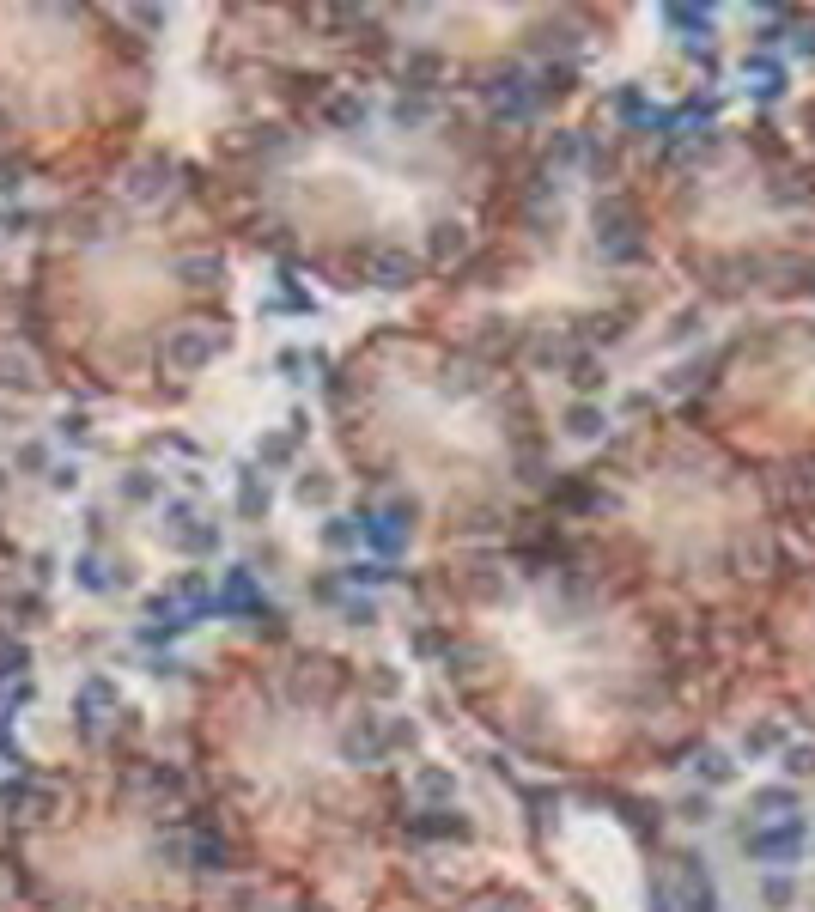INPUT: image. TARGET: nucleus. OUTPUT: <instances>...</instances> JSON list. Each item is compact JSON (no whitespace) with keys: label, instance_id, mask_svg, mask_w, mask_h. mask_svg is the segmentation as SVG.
<instances>
[{"label":"nucleus","instance_id":"ddd939ff","mask_svg":"<svg viewBox=\"0 0 815 912\" xmlns=\"http://www.w3.org/2000/svg\"><path fill=\"white\" fill-rule=\"evenodd\" d=\"M292 499H299L305 511H311V505H317V511L335 505V475H329V469H305L299 481H292Z\"/></svg>","mask_w":815,"mask_h":912},{"label":"nucleus","instance_id":"dca6fc26","mask_svg":"<svg viewBox=\"0 0 815 912\" xmlns=\"http://www.w3.org/2000/svg\"><path fill=\"white\" fill-rule=\"evenodd\" d=\"M213 353H219V341H213V335H183V341L171 347V359H177V371H201V365H207Z\"/></svg>","mask_w":815,"mask_h":912},{"label":"nucleus","instance_id":"20e7f679","mask_svg":"<svg viewBox=\"0 0 815 912\" xmlns=\"http://www.w3.org/2000/svg\"><path fill=\"white\" fill-rule=\"evenodd\" d=\"M213 608H226V615H250V621H274V608H268V596L256 590L250 566H232V572H226V584L213 590Z\"/></svg>","mask_w":815,"mask_h":912},{"label":"nucleus","instance_id":"cd10ccee","mask_svg":"<svg viewBox=\"0 0 815 912\" xmlns=\"http://www.w3.org/2000/svg\"><path fill=\"white\" fill-rule=\"evenodd\" d=\"M49 487H55V493H80V469H73V463H55V469H49Z\"/></svg>","mask_w":815,"mask_h":912},{"label":"nucleus","instance_id":"423d86ee","mask_svg":"<svg viewBox=\"0 0 815 912\" xmlns=\"http://www.w3.org/2000/svg\"><path fill=\"white\" fill-rule=\"evenodd\" d=\"M341 754H347V760H384V754H390V730H384V718H359V724L341 736Z\"/></svg>","mask_w":815,"mask_h":912},{"label":"nucleus","instance_id":"7ed1b4c3","mask_svg":"<svg viewBox=\"0 0 815 912\" xmlns=\"http://www.w3.org/2000/svg\"><path fill=\"white\" fill-rule=\"evenodd\" d=\"M353 523H359V542H372V548L390 560V554H402V548H408V536H414V505H390V511H359Z\"/></svg>","mask_w":815,"mask_h":912},{"label":"nucleus","instance_id":"4468645a","mask_svg":"<svg viewBox=\"0 0 815 912\" xmlns=\"http://www.w3.org/2000/svg\"><path fill=\"white\" fill-rule=\"evenodd\" d=\"M414 791H420L426 803H457V773H451V767H420V773H414Z\"/></svg>","mask_w":815,"mask_h":912},{"label":"nucleus","instance_id":"b1692460","mask_svg":"<svg viewBox=\"0 0 815 912\" xmlns=\"http://www.w3.org/2000/svg\"><path fill=\"white\" fill-rule=\"evenodd\" d=\"M572 384H578L584 396H597V390L609 384V371H603L597 359H590V353H584V359H572Z\"/></svg>","mask_w":815,"mask_h":912},{"label":"nucleus","instance_id":"393cba45","mask_svg":"<svg viewBox=\"0 0 815 912\" xmlns=\"http://www.w3.org/2000/svg\"><path fill=\"white\" fill-rule=\"evenodd\" d=\"M761 900H767L773 912H785V906L797 900V882H791V876H767V882H761Z\"/></svg>","mask_w":815,"mask_h":912},{"label":"nucleus","instance_id":"6e6552de","mask_svg":"<svg viewBox=\"0 0 815 912\" xmlns=\"http://www.w3.org/2000/svg\"><path fill=\"white\" fill-rule=\"evenodd\" d=\"M736 73H743V86H749L755 98H779V92H785V61H773V55H749Z\"/></svg>","mask_w":815,"mask_h":912},{"label":"nucleus","instance_id":"9d476101","mask_svg":"<svg viewBox=\"0 0 815 912\" xmlns=\"http://www.w3.org/2000/svg\"><path fill=\"white\" fill-rule=\"evenodd\" d=\"M694 779H700L706 791L736 785V754H730V748H700V754H694Z\"/></svg>","mask_w":815,"mask_h":912},{"label":"nucleus","instance_id":"f03ea898","mask_svg":"<svg viewBox=\"0 0 815 912\" xmlns=\"http://www.w3.org/2000/svg\"><path fill=\"white\" fill-rule=\"evenodd\" d=\"M159 536H165L177 554H195V560H201V554H219V523H207V517L189 505V499H177V505L165 511Z\"/></svg>","mask_w":815,"mask_h":912},{"label":"nucleus","instance_id":"412c9836","mask_svg":"<svg viewBox=\"0 0 815 912\" xmlns=\"http://www.w3.org/2000/svg\"><path fill=\"white\" fill-rule=\"evenodd\" d=\"M663 25H670V31H712V13L706 7H663Z\"/></svg>","mask_w":815,"mask_h":912},{"label":"nucleus","instance_id":"a878e982","mask_svg":"<svg viewBox=\"0 0 815 912\" xmlns=\"http://www.w3.org/2000/svg\"><path fill=\"white\" fill-rule=\"evenodd\" d=\"M347 584H390V560H359V566H347Z\"/></svg>","mask_w":815,"mask_h":912},{"label":"nucleus","instance_id":"9b49d317","mask_svg":"<svg viewBox=\"0 0 815 912\" xmlns=\"http://www.w3.org/2000/svg\"><path fill=\"white\" fill-rule=\"evenodd\" d=\"M749 809H755V815H773V821H785V815H803V803H797V785H761V791H749Z\"/></svg>","mask_w":815,"mask_h":912},{"label":"nucleus","instance_id":"7c9ffc66","mask_svg":"<svg viewBox=\"0 0 815 912\" xmlns=\"http://www.w3.org/2000/svg\"><path fill=\"white\" fill-rule=\"evenodd\" d=\"M347 621H353V627H372V621H378V602H365V596L347 602Z\"/></svg>","mask_w":815,"mask_h":912},{"label":"nucleus","instance_id":"1a4fd4ad","mask_svg":"<svg viewBox=\"0 0 815 912\" xmlns=\"http://www.w3.org/2000/svg\"><path fill=\"white\" fill-rule=\"evenodd\" d=\"M560 426H566V438H578V444H597V438L609 432V414H603L597 402H572V408L560 414Z\"/></svg>","mask_w":815,"mask_h":912},{"label":"nucleus","instance_id":"5701e85b","mask_svg":"<svg viewBox=\"0 0 815 912\" xmlns=\"http://www.w3.org/2000/svg\"><path fill=\"white\" fill-rule=\"evenodd\" d=\"M457 250H463V225H451V219L432 225V262H451Z\"/></svg>","mask_w":815,"mask_h":912},{"label":"nucleus","instance_id":"aec40b11","mask_svg":"<svg viewBox=\"0 0 815 912\" xmlns=\"http://www.w3.org/2000/svg\"><path fill=\"white\" fill-rule=\"evenodd\" d=\"M122 499H128V505H153V499H159V475H153V469H128Z\"/></svg>","mask_w":815,"mask_h":912},{"label":"nucleus","instance_id":"2eb2a0df","mask_svg":"<svg viewBox=\"0 0 815 912\" xmlns=\"http://www.w3.org/2000/svg\"><path fill=\"white\" fill-rule=\"evenodd\" d=\"M779 748H785V724H779V718H761V724H749V730H743V754H749V760L779 754Z\"/></svg>","mask_w":815,"mask_h":912},{"label":"nucleus","instance_id":"0eeeda50","mask_svg":"<svg viewBox=\"0 0 815 912\" xmlns=\"http://www.w3.org/2000/svg\"><path fill=\"white\" fill-rule=\"evenodd\" d=\"M268 511H274V487L244 463V469H238V517H244V523H268Z\"/></svg>","mask_w":815,"mask_h":912},{"label":"nucleus","instance_id":"39448f33","mask_svg":"<svg viewBox=\"0 0 815 912\" xmlns=\"http://www.w3.org/2000/svg\"><path fill=\"white\" fill-rule=\"evenodd\" d=\"M676 900H682V912H718V888L694 858H676Z\"/></svg>","mask_w":815,"mask_h":912},{"label":"nucleus","instance_id":"a211bd4d","mask_svg":"<svg viewBox=\"0 0 815 912\" xmlns=\"http://www.w3.org/2000/svg\"><path fill=\"white\" fill-rule=\"evenodd\" d=\"M317 542H323L329 554H347V548L359 542V523H353V517H329V523L317 529Z\"/></svg>","mask_w":815,"mask_h":912},{"label":"nucleus","instance_id":"f8f14e48","mask_svg":"<svg viewBox=\"0 0 815 912\" xmlns=\"http://www.w3.org/2000/svg\"><path fill=\"white\" fill-rule=\"evenodd\" d=\"M414 274H420V262L414 256H402V250H384L378 262H372V286H414Z\"/></svg>","mask_w":815,"mask_h":912},{"label":"nucleus","instance_id":"c756f323","mask_svg":"<svg viewBox=\"0 0 815 912\" xmlns=\"http://www.w3.org/2000/svg\"><path fill=\"white\" fill-rule=\"evenodd\" d=\"M61 438H73V444H86V438H92V420H86V414H67V420H61Z\"/></svg>","mask_w":815,"mask_h":912},{"label":"nucleus","instance_id":"f3484780","mask_svg":"<svg viewBox=\"0 0 815 912\" xmlns=\"http://www.w3.org/2000/svg\"><path fill=\"white\" fill-rule=\"evenodd\" d=\"M292 450H299V432H292V426L256 444V456H262V469H280V463H292Z\"/></svg>","mask_w":815,"mask_h":912},{"label":"nucleus","instance_id":"6ab92c4d","mask_svg":"<svg viewBox=\"0 0 815 912\" xmlns=\"http://www.w3.org/2000/svg\"><path fill=\"white\" fill-rule=\"evenodd\" d=\"M779 767H785L791 779H815V742H785V748H779Z\"/></svg>","mask_w":815,"mask_h":912},{"label":"nucleus","instance_id":"f257e3e1","mask_svg":"<svg viewBox=\"0 0 815 912\" xmlns=\"http://www.w3.org/2000/svg\"><path fill=\"white\" fill-rule=\"evenodd\" d=\"M803 846H809V821H803V815L761 821V827H749V833H743V852H749L755 864H797V858H803Z\"/></svg>","mask_w":815,"mask_h":912},{"label":"nucleus","instance_id":"2f4dec72","mask_svg":"<svg viewBox=\"0 0 815 912\" xmlns=\"http://www.w3.org/2000/svg\"><path fill=\"white\" fill-rule=\"evenodd\" d=\"M651 912H670V894H663V888L651 894Z\"/></svg>","mask_w":815,"mask_h":912},{"label":"nucleus","instance_id":"c85d7f7f","mask_svg":"<svg viewBox=\"0 0 815 912\" xmlns=\"http://www.w3.org/2000/svg\"><path fill=\"white\" fill-rule=\"evenodd\" d=\"M384 730H390V748H414V742H420V730H414L408 718H396V724H384Z\"/></svg>","mask_w":815,"mask_h":912},{"label":"nucleus","instance_id":"4be33fe9","mask_svg":"<svg viewBox=\"0 0 815 912\" xmlns=\"http://www.w3.org/2000/svg\"><path fill=\"white\" fill-rule=\"evenodd\" d=\"M13 463H19L25 475H49V469H55V463H49V444H43V438H25V444L13 450Z\"/></svg>","mask_w":815,"mask_h":912},{"label":"nucleus","instance_id":"bb28decb","mask_svg":"<svg viewBox=\"0 0 815 912\" xmlns=\"http://www.w3.org/2000/svg\"><path fill=\"white\" fill-rule=\"evenodd\" d=\"M676 809H682V821H700V827L712 821V797H706V791H700V797H682Z\"/></svg>","mask_w":815,"mask_h":912}]
</instances>
